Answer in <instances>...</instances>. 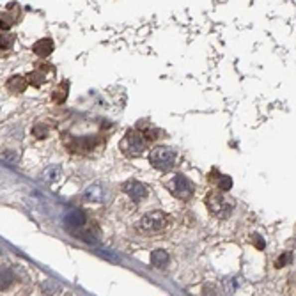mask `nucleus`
Here are the masks:
<instances>
[{
  "label": "nucleus",
  "instance_id": "obj_1",
  "mask_svg": "<svg viewBox=\"0 0 296 296\" xmlns=\"http://www.w3.org/2000/svg\"><path fill=\"white\" fill-rule=\"evenodd\" d=\"M147 146H149V140H147V137L144 135L142 130H128L124 138L121 140V144H119L122 153L126 156H130V158L142 156L144 151L147 149Z\"/></svg>",
  "mask_w": 296,
  "mask_h": 296
},
{
  "label": "nucleus",
  "instance_id": "obj_2",
  "mask_svg": "<svg viewBox=\"0 0 296 296\" xmlns=\"http://www.w3.org/2000/svg\"><path fill=\"white\" fill-rule=\"evenodd\" d=\"M163 185H165V188L171 192L174 197H178V199L181 200L192 199V195H194V185H192L187 176L179 174V172L171 174L169 178L163 179Z\"/></svg>",
  "mask_w": 296,
  "mask_h": 296
},
{
  "label": "nucleus",
  "instance_id": "obj_3",
  "mask_svg": "<svg viewBox=\"0 0 296 296\" xmlns=\"http://www.w3.org/2000/svg\"><path fill=\"white\" fill-rule=\"evenodd\" d=\"M149 163L160 172H169L176 163V153L171 147L160 146L156 149L151 151L149 154Z\"/></svg>",
  "mask_w": 296,
  "mask_h": 296
},
{
  "label": "nucleus",
  "instance_id": "obj_4",
  "mask_svg": "<svg viewBox=\"0 0 296 296\" xmlns=\"http://www.w3.org/2000/svg\"><path fill=\"white\" fill-rule=\"evenodd\" d=\"M169 225V216L163 213V211H151L147 215H144L140 218V223L138 227L142 232H147V234H153V232H160Z\"/></svg>",
  "mask_w": 296,
  "mask_h": 296
},
{
  "label": "nucleus",
  "instance_id": "obj_5",
  "mask_svg": "<svg viewBox=\"0 0 296 296\" xmlns=\"http://www.w3.org/2000/svg\"><path fill=\"white\" fill-rule=\"evenodd\" d=\"M64 146L68 147L71 153H89V151H94L98 146H101V138L94 137V135H87L84 138H77L64 135Z\"/></svg>",
  "mask_w": 296,
  "mask_h": 296
},
{
  "label": "nucleus",
  "instance_id": "obj_6",
  "mask_svg": "<svg viewBox=\"0 0 296 296\" xmlns=\"http://www.w3.org/2000/svg\"><path fill=\"white\" fill-rule=\"evenodd\" d=\"M206 206L211 211V215H215L216 218H227L231 215L232 206L225 202V197H223L222 192H216V194H209L206 197Z\"/></svg>",
  "mask_w": 296,
  "mask_h": 296
},
{
  "label": "nucleus",
  "instance_id": "obj_7",
  "mask_svg": "<svg viewBox=\"0 0 296 296\" xmlns=\"http://www.w3.org/2000/svg\"><path fill=\"white\" fill-rule=\"evenodd\" d=\"M53 75V66L52 64H39L34 71H30L29 75H25L27 82L34 87H43L48 82V77Z\"/></svg>",
  "mask_w": 296,
  "mask_h": 296
},
{
  "label": "nucleus",
  "instance_id": "obj_8",
  "mask_svg": "<svg viewBox=\"0 0 296 296\" xmlns=\"http://www.w3.org/2000/svg\"><path fill=\"white\" fill-rule=\"evenodd\" d=\"M21 16V9L16 2L12 4H7L5 11H0V29L2 30H9L12 25L16 23Z\"/></svg>",
  "mask_w": 296,
  "mask_h": 296
},
{
  "label": "nucleus",
  "instance_id": "obj_9",
  "mask_svg": "<svg viewBox=\"0 0 296 296\" xmlns=\"http://www.w3.org/2000/svg\"><path fill=\"white\" fill-rule=\"evenodd\" d=\"M122 192H124L133 202H142L147 197V188L144 187L140 181H135V179L126 181L124 185H122Z\"/></svg>",
  "mask_w": 296,
  "mask_h": 296
},
{
  "label": "nucleus",
  "instance_id": "obj_10",
  "mask_svg": "<svg viewBox=\"0 0 296 296\" xmlns=\"http://www.w3.org/2000/svg\"><path fill=\"white\" fill-rule=\"evenodd\" d=\"M84 199L89 202H105L106 199V190L101 185H91L84 194Z\"/></svg>",
  "mask_w": 296,
  "mask_h": 296
},
{
  "label": "nucleus",
  "instance_id": "obj_11",
  "mask_svg": "<svg viewBox=\"0 0 296 296\" xmlns=\"http://www.w3.org/2000/svg\"><path fill=\"white\" fill-rule=\"evenodd\" d=\"M32 52L41 59L48 57L50 53L53 52V41L50 39V37H43V39L36 41V43H34V46H32Z\"/></svg>",
  "mask_w": 296,
  "mask_h": 296
},
{
  "label": "nucleus",
  "instance_id": "obj_12",
  "mask_svg": "<svg viewBox=\"0 0 296 296\" xmlns=\"http://www.w3.org/2000/svg\"><path fill=\"white\" fill-rule=\"evenodd\" d=\"M66 223H68L71 229H80L86 225V215H84L80 209H71L68 215H66Z\"/></svg>",
  "mask_w": 296,
  "mask_h": 296
},
{
  "label": "nucleus",
  "instance_id": "obj_13",
  "mask_svg": "<svg viewBox=\"0 0 296 296\" xmlns=\"http://www.w3.org/2000/svg\"><path fill=\"white\" fill-rule=\"evenodd\" d=\"M27 86H29V82H27V78H25V77H20V75H16V77L9 78L7 84H5V87L9 89V93H12V94H21L25 89H27Z\"/></svg>",
  "mask_w": 296,
  "mask_h": 296
},
{
  "label": "nucleus",
  "instance_id": "obj_14",
  "mask_svg": "<svg viewBox=\"0 0 296 296\" xmlns=\"http://www.w3.org/2000/svg\"><path fill=\"white\" fill-rule=\"evenodd\" d=\"M68 93H69V82H61L57 86V89L52 93V101L57 103V105H61V103H64L66 99H68Z\"/></svg>",
  "mask_w": 296,
  "mask_h": 296
},
{
  "label": "nucleus",
  "instance_id": "obj_15",
  "mask_svg": "<svg viewBox=\"0 0 296 296\" xmlns=\"http://www.w3.org/2000/svg\"><path fill=\"white\" fill-rule=\"evenodd\" d=\"M61 174H62V169L59 165H50L46 167L45 171L41 172V179L46 183H55L61 179Z\"/></svg>",
  "mask_w": 296,
  "mask_h": 296
},
{
  "label": "nucleus",
  "instance_id": "obj_16",
  "mask_svg": "<svg viewBox=\"0 0 296 296\" xmlns=\"http://www.w3.org/2000/svg\"><path fill=\"white\" fill-rule=\"evenodd\" d=\"M169 263V254L162 248H156V250L151 252V264L154 268H165Z\"/></svg>",
  "mask_w": 296,
  "mask_h": 296
},
{
  "label": "nucleus",
  "instance_id": "obj_17",
  "mask_svg": "<svg viewBox=\"0 0 296 296\" xmlns=\"http://www.w3.org/2000/svg\"><path fill=\"white\" fill-rule=\"evenodd\" d=\"M14 41H16L14 34H5V32L0 34V55H5L7 52H11Z\"/></svg>",
  "mask_w": 296,
  "mask_h": 296
},
{
  "label": "nucleus",
  "instance_id": "obj_18",
  "mask_svg": "<svg viewBox=\"0 0 296 296\" xmlns=\"http://www.w3.org/2000/svg\"><path fill=\"white\" fill-rule=\"evenodd\" d=\"M215 178L216 179H213L211 183H216L222 192H229L232 188V179L229 178V176H222V174H218V172L215 171Z\"/></svg>",
  "mask_w": 296,
  "mask_h": 296
},
{
  "label": "nucleus",
  "instance_id": "obj_19",
  "mask_svg": "<svg viewBox=\"0 0 296 296\" xmlns=\"http://www.w3.org/2000/svg\"><path fill=\"white\" fill-rule=\"evenodd\" d=\"M12 279L14 277H12V272L9 268H0V291L7 289L12 284Z\"/></svg>",
  "mask_w": 296,
  "mask_h": 296
},
{
  "label": "nucleus",
  "instance_id": "obj_20",
  "mask_svg": "<svg viewBox=\"0 0 296 296\" xmlns=\"http://www.w3.org/2000/svg\"><path fill=\"white\" fill-rule=\"evenodd\" d=\"M32 133L36 135L37 138H46V137H48V128H46L45 124H41V122H37V124L34 126Z\"/></svg>",
  "mask_w": 296,
  "mask_h": 296
},
{
  "label": "nucleus",
  "instance_id": "obj_21",
  "mask_svg": "<svg viewBox=\"0 0 296 296\" xmlns=\"http://www.w3.org/2000/svg\"><path fill=\"white\" fill-rule=\"evenodd\" d=\"M289 263H293V254H291V252H286L284 256H280L279 259L275 261V266L277 268H284L286 264H289Z\"/></svg>",
  "mask_w": 296,
  "mask_h": 296
},
{
  "label": "nucleus",
  "instance_id": "obj_22",
  "mask_svg": "<svg viewBox=\"0 0 296 296\" xmlns=\"http://www.w3.org/2000/svg\"><path fill=\"white\" fill-rule=\"evenodd\" d=\"M250 241L256 245L257 250H264V247H266V243H264V239H263V236H261V234H252Z\"/></svg>",
  "mask_w": 296,
  "mask_h": 296
},
{
  "label": "nucleus",
  "instance_id": "obj_23",
  "mask_svg": "<svg viewBox=\"0 0 296 296\" xmlns=\"http://www.w3.org/2000/svg\"><path fill=\"white\" fill-rule=\"evenodd\" d=\"M236 288H238V282H236V279H231V280H227V282H225V293H227V295H232Z\"/></svg>",
  "mask_w": 296,
  "mask_h": 296
}]
</instances>
